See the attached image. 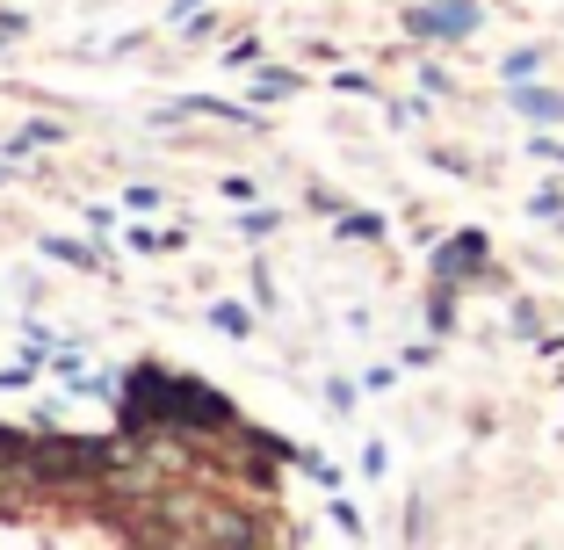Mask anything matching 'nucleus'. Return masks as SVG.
<instances>
[{
  "instance_id": "2",
  "label": "nucleus",
  "mask_w": 564,
  "mask_h": 550,
  "mask_svg": "<svg viewBox=\"0 0 564 550\" xmlns=\"http://www.w3.org/2000/svg\"><path fill=\"white\" fill-rule=\"evenodd\" d=\"M485 261V239H456V247H442V275H463Z\"/></svg>"
},
{
  "instance_id": "3",
  "label": "nucleus",
  "mask_w": 564,
  "mask_h": 550,
  "mask_svg": "<svg viewBox=\"0 0 564 550\" xmlns=\"http://www.w3.org/2000/svg\"><path fill=\"white\" fill-rule=\"evenodd\" d=\"M514 109H521V116H536V124H557V116H564V102H557V95H536V87H528Z\"/></svg>"
},
{
  "instance_id": "1",
  "label": "nucleus",
  "mask_w": 564,
  "mask_h": 550,
  "mask_svg": "<svg viewBox=\"0 0 564 550\" xmlns=\"http://www.w3.org/2000/svg\"><path fill=\"white\" fill-rule=\"evenodd\" d=\"M470 22H478V8H470V0H456V8H427V15H413V29H420V37H463Z\"/></svg>"
},
{
  "instance_id": "4",
  "label": "nucleus",
  "mask_w": 564,
  "mask_h": 550,
  "mask_svg": "<svg viewBox=\"0 0 564 550\" xmlns=\"http://www.w3.org/2000/svg\"><path fill=\"white\" fill-rule=\"evenodd\" d=\"M181 8H188V0H181Z\"/></svg>"
}]
</instances>
